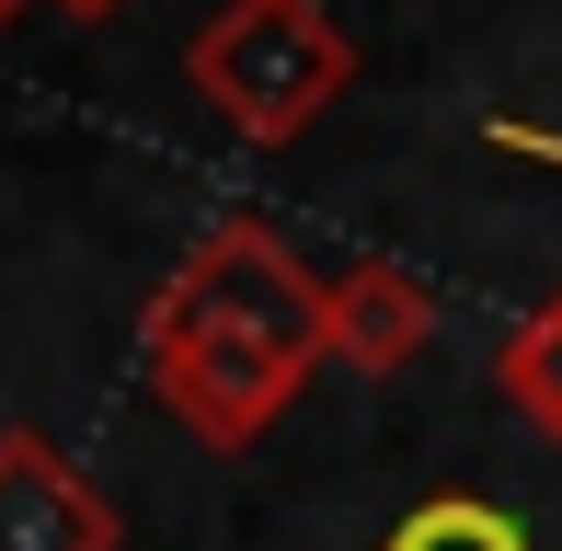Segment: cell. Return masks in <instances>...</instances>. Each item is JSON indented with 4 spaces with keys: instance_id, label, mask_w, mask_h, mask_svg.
<instances>
[{
    "instance_id": "obj_1",
    "label": "cell",
    "mask_w": 562,
    "mask_h": 551,
    "mask_svg": "<svg viewBox=\"0 0 562 551\" xmlns=\"http://www.w3.org/2000/svg\"><path fill=\"white\" fill-rule=\"evenodd\" d=\"M138 368H149V403L184 425L195 448H218V460L276 437V414L334 368V345H322V276L299 265L288 230L218 218L149 288Z\"/></svg>"
},
{
    "instance_id": "obj_2",
    "label": "cell",
    "mask_w": 562,
    "mask_h": 551,
    "mask_svg": "<svg viewBox=\"0 0 562 551\" xmlns=\"http://www.w3.org/2000/svg\"><path fill=\"white\" fill-rule=\"evenodd\" d=\"M184 81L207 92V115L252 149H299L322 115L356 92V35L322 0H218L184 46Z\"/></svg>"
},
{
    "instance_id": "obj_3",
    "label": "cell",
    "mask_w": 562,
    "mask_h": 551,
    "mask_svg": "<svg viewBox=\"0 0 562 551\" xmlns=\"http://www.w3.org/2000/svg\"><path fill=\"white\" fill-rule=\"evenodd\" d=\"M0 551H126L115 494L46 425H0Z\"/></svg>"
},
{
    "instance_id": "obj_4",
    "label": "cell",
    "mask_w": 562,
    "mask_h": 551,
    "mask_svg": "<svg viewBox=\"0 0 562 551\" xmlns=\"http://www.w3.org/2000/svg\"><path fill=\"white\" fill-rule=\"evenodd\" d=\"M425 334H437V299H425V276L402 265H334L322 276V345H334V368L356 380H391V368L425 357Z\"/></svg>"
},
{
    "instance_id": "obj_5",
    "label": "cell",
    "mask_w": 562,
    "mask_h": 551,
    "mask_svg": "<svg viewBox=\"0 0 562 551\" xmlns=\"http://www.w3.org/2000/svg\"><path fill=\"white\" fill-rule=\"evenodd\" d=\"M494 391L517 403V425H540V437L562 448V288L540 299V311L505 322V345H494Z\"/></svg>"
},
{
    "instance_id": "obj_6",
    "label": "cell",
    "mask_w": 562,
    "mask_h": 551,
    "mask_svg": "<svg viewBox=\"0 0 562 551\" xmlns=\"http://www.w3.org/2000/svg\"><path fill=\"white\" fill-rule=\"evenodd\" d=\"M379 551H528V529L494 506V494H425Z\"/></svg>"
},
{
    "instance_id": "obj_7",
    "label": "cell",
    "mask_w": 562,
    "mask_h": 551,
    "mask_svg": "<svg viewBox=\"0 0 562 551\" xmlns=\"http://www.w3.org/2000/svg\"><path fill=\"white\" fill-rule=\"evenodd\" d=\"M482 138H494L505 161H540V172H562V127H540V115H494Z\"/></svg>"
},
{
    "instance_id": "obj_8",
    "label": "cell",
    "mask_w": 562,
    "mask_h": 551,
    "mask_svg": "<svg viewBox=\"0 0 562 551\" xmlns=\"http://www.w3.org/2000/svg\"><path fill=\"white\" fill-rule=\"evenodd\" d=\"M46 12H58V23H115L126 0H46Z\"/></svg>"
},
{
    "instance_id": "obj_9",
    "label": "cell",
    "mask_w": 562,
    "mask_h": 551,
    "mask_svg": "<svg viewBox=\"0 0 562 551\" xmlns=\"http://www.w3.org/2000/svg\"><path fill=\"white\" fill-rule=\"evenodd\" d=\"M23 12H35V0H0V35H12V23H23Z\"/></svg>"
}]
</instances>
